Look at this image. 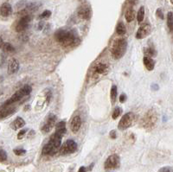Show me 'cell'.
<instances>
[{
    "label": "cell",
    "instance_id": "6da1fadb",
    "mask_svg": "<svg viewBox=\"0 0 173 172\" xmlns=\"http://www.w3.org/2000/svg\"><path fill=\"white\" fill-rule=\"evenodd\" d=\"M55 38L60 44L65 47L76 44V42L78 40V37L74 32L66 30H60L56 31L55 34Z\"/></svg>",
    "mask_w": 173,
    "mask_h": 172
},
{
    "label": "cell",
    "instance_id": "7a4b0ae2",
    "mask_svg": "<svg viewBox=\"0 0 173 172\" xmlns=\"http://www.w3.org/2000/svg\"><path fill=\"white\" fill-rule=\"evenodd\" d=\"M61 138L62 137L57 133H54L50 137L49 141L46 144L43 148V154L47 156H53L55 155L57 150H60L61 144Z\"/></svg>",
    "mask_w": 173,
    "mask_h": 172
},
{
    "label": "cell",
    "instance_id": "3957f363",
    "mask_svg": "<svg viewBox=\"0 0 173 172\" xmlns=\"http://www.w3.org/2000/svg\"><path fill=\"white\" fill-rule=\"evenodd\" d=\"M127 49V42L124 38H118L114 40L111 48L112 56L115 60H119L124 56Z\"/></svg>",
    "mask_w": 173,
    "mask_h": 172
},
{
    "label": "cell",
    "instance_id": "277c9868",
    "mask_svg": "<svg viewBox=\"0 0 173 172\" xmlns=\"http://www.w3.org/2000/svg\"><path fill=\"white\" fill-rule=\"evenodd\" d=\"M157 121H158V113L156 112L155 110L151 109L142 118V120L140 121V126H141V127L145 128V129L151 130L155 126Z\"/></svg>",
    "mask_w": 173,
    "mask_h": 172
},
{
    "label": "cell",
    "instance_id": "5b68a950",
    "mask_svg": "<svg viewBox=\"0 0 173 172\" xmlns=\"http://www.w3.org/2000/svg\"><path fill=\"white\" fill-rule=\"evenodd\" d=\"M31 90H32L31 89V87L29 86V85L23 86L21 89L17 90L11 97L9 99H7V100L4 102V104L3 105V106H7V105H12L13 103L21 100L23 97H25V96H27V95L30 94V93H31ZM3 106H2V107H3Z\"/></svg>",
    "mask_w": 173,
    "mask_h": 172
},
{
    "label": "cell",
    "instance_id": "8992f818",
    "mask_svg": "<svg viewBox=\"0 0 173 172\" xmlns=\"http://www.w3.org/2000/svg\"><path fill=\"white\" fill-rule=\"evenodd\" d=\"M137 120H138V117H137L135 113L127 112L125 115H123V117L120 120L119 125H118V128L120 130H126L127 128L134 126L136 122H137Z\"/></svg>",
    "mask_w": 173,
    "mask_h": 172
},
{
    "label": "cell",
    "instance_id": "52a82bcc",
    "mask_svg": "<svg viewBox=\"0 0 173 172\" xmlns=\"http://www.w3.org/2000/svg\"><path fill=\"white\" fill-rule=\"evenodd\" d=\"M76 150H77V144L72 139H68L61 146L59 151H60L61 155L64 156V155L72 154L75 152Z\"/></svg>",
    "mask_w": 173,
    "mask_h": 172
},
{
    "label": "cell",
    "instance_id": "ba28073f",
    "mask_svg": "<svg viewBox=\"0 0 173 172\" xmlns=\"http://www.w3.org/2000/svg\"><path fill=\"white\" fill-rule=\"evenodd\" d=\"M121 165V158L118 155L113 154L106 158L104 168L106 170H113V169H118Z\"/></svg>",
    "mask_w": 173,
    "mask_h": 172
},
{
    "label": "cell",
    "instance_id": "9c48e42d",
    "mask_svg": "<svg viewBox=\"0 0 173 172\" xmlns=\"http://www.w3.org/2000/svg\"><path fill=\"white\" fill-rule=\"evenodd\" d=\"M30 21H31V17L29 15H25L22 16L16 25V30L17 32H22L23 30L27 29V27L29 26Z\"/></svg>",
    "mask_w": 173,
    "mask_h": 172
},
{
    "label": "cell",
    "instance_id": "30bf717a",
    "mask_svg": "<svg viewBox=\"0 0 173 172\" xmlns=\"http://www.w3.org/2000/svg\"><path fill=\"white\" fill-rule=\"evenodd\" d=\"M56 122V116L54 114H50L48 118V120H46V122L44 123V125L42 127V132L43 133H48L52 130L55 125Z\"/></svg>",
    "mask_w": 173,
    "mask_h": 172
},
{
    "label": "cell",
    "instance_id": "8fae6325",
    "mask_svg": "<svg viewBox=\"0 0 173 172\" xmlns=\"http://www.w3.org/2000/svg\"><path fill=\"white\" fill-rule=\"evenodd\" d=\"M151 31V28L149 24H147V23L142 24L136 32V38L137 39H143V38L146 37L147 36L150 35Z\"/></svg>",
    "mask_w": 173,
    "mask_h": 172
},
{
    "label": "cell",
    "instance_id": "7c38bea8",
    "mask_svg": "<svg viewBox=\"0 0 173 172\" xmlns=\"http://www.w3.org/2000/svg\"><path fill=\"white\" fill-rule=\"evenodd\" d=\"M82 126V120L80 118V116L76 115L75 116L72 120H71V123H70V128H71V131L74 132V133H77L79 132V130L81 129Z\"/></svg>",
    "mask_w": 173,
    "mask_h": 172
},
{
    "label": "cell",
    "instance_id": "4fadbf2b",
    "mask_svg": "<svg viewBox=\"0 0 173 172\" xmlns=\"http://www.w3.org/2000/svg\"><path fill=\"white\" fill-rule=\"evenodd\" d=\"M16 111V107L13 106V105H10L7 106H3L1 109V119H4L7 118L9 116L12 115L13 113H15Z\"/></svg>",
    "mask_w": 173,
    "mask_h": 172
},
{
    "label": "cell",
    "instance_id": "5bb4252c",
    "mask_svg": "<svg viewBox=\"0 0 173 172\" xmlns=\"http://www.w3.org/2000/svg\"><path fill=\"white\" fill-rule=\"evenodd\" d=\"M19 69V62L18 61L13 58L9 61V64H8V73L10 75H14L16 74Z\"/></svg>",
    "mask_w": 173,
    "mask_h": 172
},
{
    "label": "cell",
    "instance_id": "9a60e30c",
    "mask_svg": "<svg viewBox=\"0 0 173 172\" xmlns=\"http://www.w3.org/2000/svg\"><path fill=\"white\" fill-rule=\"evenodd\" d=\"M78 16L82 19H86V20L89 19L91 16L90 9L88 6H82L78 10Z\"/></svg>",
    "mask_w": 173,
    "mask_h": 172
},
{
    "label": "cell",
    "instance_id": "2e32d148",
    "mask_svg": "<svg viewBox=\"0 0 173 172\" xmlns=\"http://www.w3.org/2000/svg\"><path fill=\"white\" fill-rule=\"evenodd\" d=\"M11 12H12V8L9 3H4L1 5V16H2L7 17L11 14Z\"/></svg>",
    "mask_w": 173,
    "mask_h": 172
},
{
    "label": "cell",
    "instance_id": "e0dca14e",
    "mask_svg": "<svg viewBox=\"0 0 173 172\" xmlns=\"http://www.w3.org/2000/svg\"><path fill=\"white\" fill-rule=\"evenodd\" d=\"M25 126V121L23 118L21 117H17L11 124H10V127L12 128L13 130H18L21 129Z\"/></svg>",
    "mask_w": 173,
    "mask_h": 172
},
{
    "label": "cell",
    "instance_id": "ac0fdd59",
    "mask_svg": "<svg viewBox=\"0 0 173 172\" xmlns=\"http://www.w3.org/2000/svg\"><path fill=\"white\" fill-rule=\"evenodd\" d=\"M143 62L145 67H146V69L148 71H151L154 69V67H155V61L152 60L151 57H149V56H145L143 59Z\"/></svg>",
    "mask_w": 173,
    "mask_h": 172
},
{
    "label": "cell",
    "instance_id": "d6986e66",
    "mask_svg": "<svg viewBox=\"0 0 173 172\" xmlns=\"http://www.w3.org/2000/svg\"><path fill=\"white\" fill-rule=\"evenodd\" d=\"M55 133L61 135L63 137V135L66 133V123L65 121H61L56 125V129H55Z\"/></svg>",
    "mask_w": 173,
    "mask_h": 172
},
{
    "label": "cell",
    "instance_id": "ffe728a7",
    "mask_svg": "<svg viewBox=\"0 0 173 172\" xmlns=\"http://www.w3.org/2000/svg\"><path fill=\"white\" fill-rule=\"evenodd\" d=\"M94 72L96 74H99V75H104V74H106L107 72V66L106 64H104V63H98L95 66Z\"/></svg>",
    "mask_w": 173,
    "mask_h": 172
},
{
    "label": "cell",
    "instance_id": "44dd1931",
    "mask_svg": "<svg viewBox=\"0 0 173 172\" xmlns=\"http://www.w3.org/2000/svg\"><path fill=\"white\" fill-rule=\"evenodd\" d=\"M125 17L127 22H131L133 21L134 17H135V11L133 8H129L126 11L125 14Z\"/></svg>",
    "mask_w": 173,
    "mask_h": 172
},
{
    "label": "cell",
    "instance_id": "7402d4cb",
    "mask_svg": "<svg viewBox=\"0 0 173 172\" xmlns=\"http://www.w3.org/2000/svg\"><path fill=\"white\" fill-rule=\"evenodd\" d=\"M116 32L118 35H124L127 32V28L122 22H120L116 26Z\"/></svg>",
    "mask_w": 173,
    "mask_h": 172
},
{
    "label": "cell",
    "instance_id": "603a6c76",
    "mask_svg": "<svg viewBox=\"0 0 173 172\" xmlns=\"http://www.w3.org/2000/svg\"><path fill=\"white\" fill-rule=\"evenodd\" d=\"M117 94H118V89H117V87L115 85H113L111 88V92H110V97H111V100H112V103L114 104L116 99H117Z\"/></svg>",
    "mask_w": 173,
    "mask_h": 172
},
{
    "label": "cell",
    "instance_id": "cb8c5ba5",
    "mask_svg": "<svg viewBox=\"0 0 173 172\" xmlns=\"http://www.w3.org/2000/svg\"><path fill=\"white\" fill-rule=\"evenodd\" d=\"M167 25L171 32H173V13L172 11L167 14Z\"/></svg>",
    "mask_w": 173,
    "mask_h": 172
},
{
    "label": "cell",
    "instance_id": "d4e9b609",
    "mask_svg": "<svg viewBox=\"0 0 173 172\" xmlns=\"http://www.w3.org/2000/svg\"><path fill=\"white\" fill-rule=\"evenodd\" d=\"M144 17H145V8L144 6H141L139 8V10H138V13H137V20L139 22H141L144 20Z\"/></svg>",
    "mask_w": 173,
    "mask_h": 172
},
{
    "label": "cell",
    "instance_id": "484cf974",
    "mask_svg": "<svg viewBox=\"0 0 173 172\" xmlns=\"http://www.w3.org/2000/svg\"><path fill=\"white\" fill-rule=\"evenodd\" d=\"M2 48H3V49H4L5 52L11 53V52H14V51H15L14 47L10 44V43H5L2 44Z\"/></svg>",
    "mask_w": 173,
    "mask_h": 172
},
{
    "label": "cell",
    "instance_id": "4316f807",
    "mask_svg": "<svg viewBox=\"0 0 173 172\" xmlns=\"http://www.w3.org/2000/svg\"><path fill=\"white\" fill-rule=\"evenodd\" d=\"M144 51L145 53V55H146L147 56H149V57H153V56H155V55H157L156 50L153 49H151V48H146V49H145Z\"/></svg>",
    "mask_w": 173,
    "mask_h": 172
},
{
    "label": "cell",
    "instance_id": "83f0119b",
    "mask_svg": "<svg viewBox=\"0 0 173 172\" xmlns=\"http://www.w3.org/2000/svg\"><path fill=\"white\" fill-rule=\"evenodd\" d=\"M121 114V107H119V106H117L115 109H114V111L113 112V120H116L120 115Z\"/></svg>",
    "mask_w": 173,
    "mask_h": 172
},
{
    "label": "cell",
    "instance_id": "f1b7e54d",
    "mask_svg": "<svg viewBox=\"0 0 173 172\" xmlns=\"http://www.w3.org/2000/svg\"><path fill=\"white\" fill-rule=\"evenodd\" d=\"M0 159H1V162H2V163L4 162V161L7 159V153L3 150V149H1V150H0Z\"/></svg>",
    "mask_w": 173,
    "mask_h": 172
},
{
    "label": "cell",
    "instance_id": "f546056e",
    "mask_svg": "<svg viewBox=\"0 0 173 172\" xmlns=\"http://www.w3.org/2000/svg\"><path fill=\"white\" fill-rule=\"evenodd\" d=\"M13 151H14L15 155H16V156H23L26 153V150L24 149H15Z\"/></svg>",
    "mask_w": 173,
    "mask_h": 172
},
{
    "label": "cell",
    "instance_id": "4dcf8cb0",
    "mask_svg": "<svg viewBox=\"0 0 173 172\" xmlns=\"http://www.w3.org/2000/svg\"><path fill=\"white\" fill-rule=\"evenodd\" d=\"M51 16V11L50 10H44L41 15H40V18H48Z\"/></svg>",
    "mask_w": 173,
    "mask_h": 172
},
{
    "label": "cell",
    "instance_id": "1f68e13d",
    "mask_svg": "<svg viewBox=\"0 0 173 172\" xmlns=\"http://www.w3.org/2000/svg\"><path fill=\"white\" fill-rule=\"evenodd\" d=\"M26 132H27V129L20 130V132H19L18 134H17V138H18V139H22L23 137H24V135L26 134Z\"/></svg>",
    "mask_w": 173,
    "mask_h": 172
},
{
    "label": "cell",
    "instance_id": "d6a6232c",
    "mask_svg": "<svg viewBox=\"0 0 173 172\" xmlns=\"http://www.w3.org/2000/svg\"><path fill=\"white\" fill-rule=\"evenodd\" d=\"M156 15L158 16L159 18H161V19H164V15H163V12H162V10H161L160 9H158V10H157Z\"/></svg>",
    "mask_w": 173,
    "mask_h": 172
},
{
    "label": "cell",
    "instance_id": "836d02e7",
    "mask_svg": "<svg viewBox=\"0 0 173 172\" xmlns=\"http://www.w3.org/2000/svg\"><path fill=\"white\" fill-rule=\"evenodd\" d=\"M126 100H127V95L125 93H122L120 96V101H121V103H124Z\"/></svg>",
    "mask_w": 173,
    "mask_h": 172
},
{
    "label": "cell",
    "instance_id": "e575fe53",
    "mask_svg": "<svg viewBox=\"0 0 173 172\" xmlns=\"http://www.w3.org/2000/svg\"><path fill=\"white\" fill-rule=\"evenodd\" d=\"M158 172H171V169L169 167H163L158 171Z\"/></svg>",
    "mask_w": 173,
    "mask_h": 172
},
{
    "label": "cell",
    "instance_id": "d590c367",
    "mask_svg": "<svg viewBox=\"0 0 173 172\" xmlns=\"http://www.w3.org/2000/svg\"><path fill=\"white\" fill-rule=\"evenodd\" d=\"M109 135H110V138H113V139H115L116 138V132L115 131H111L110 132V133H109Z\"/></svg>",
    "mask_w": 173,
    "mask_h": 172
},
{
    "label": "cell",
    "instance_id": "8d00e7d4",
    "mask_svg": "<svg viewBox=\"0 0 173 172\" xmlns=\"http://www.w3.org/2000/svg\"><path fill=\"white\" fill-rule=\"evenodd\" d=\"M87 171H88V169H87L85 166L80 167V169H79V171H78V172H87Z\"/></svg>",
    "mask_w": 173,
    "mask_h": 172
},
{
    "label": "cell",
    "instance_id": "74e56055",
    "mask_svg": "<svg viewBox=\"0 0 173 172\" xmlns=\"http://www.w3.org/2000/svg\"><path fill=\"white\" fill-rule=\"evenodd\" d=\"M172 3H173V0H172Z\"/></svg>",
    "mask_w": 173,
    "mask_h": 172
}]
</instances>
